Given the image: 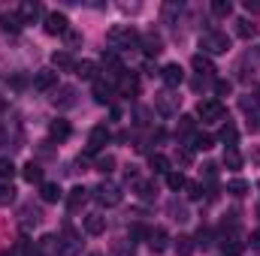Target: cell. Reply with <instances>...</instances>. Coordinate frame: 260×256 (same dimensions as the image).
Returning <instances> with one entry per match:
<instances>
[{
    "label": "cell",
    "mask_w": 260,
    "mask_h": 256,
    "mask_svg": "<svg viewBox=\"0 0 260 256\" xmlns=\"http://www.w3.org/2000/svg\"><path fill=\"white\" fill-rule=\"evenodd\" d=\"M139 39H142V36H139L130 24L127 27H112V30L106 33V42H109L112 49H136Z\"/></svg>",
    "instance_id": "2"
},
{
    "label": "cell",
    "mask_w": 260,
    "mask_h": 256,
    "mask_svg": "<svg viewBox=\"0 0 260 256\" xmlns=\"http://www.w3.org/2000/svg\"><path fill=\"white\" fill-rule=\"evenodd\" d=\"M94 199H97L103 208H115V205H121L124 193H121V187H118V184L103 181V184H97V187H94Z\"/></svg>",
    "instance_id": "3"
},
{
    "label": "cell",
    "mask_w": 260,
    "mask_h": 256,
    "mask_svg": "<svg viewBox=\"0 0 260 256\" xmlns=\"http://www.w3.org/2000/svg\"><path fill=\"white\" fill-rule=\"evenodd\" d=\"M136 193H139V199H142V202H154L157 187H154L151 181H136Z\"/></svg>",
    "instance_id": "29"
},
{
    "label": "cell",
    "mask_w": 260,
    "mask_h": 256,
    "mask_svg": "<svg viewBox=\"0 0 260 256\" xmlns=\"http://www.w3.org/2000/svg\"><path fill=\"white\" fill-rule=\"evenodd\" d=\"M85 232L88 235H103L106 232V217L103 214H88L85 217Z\"/></svg>",
    "instance_id": "15"
},
{
    "label": "cell",
    "mask_w": 260,
    "mask_h": 256,
    "mask_svg": "<svg viewBox=\"0 0 260 256\" xmlns=\"http://www.w3.org/2000/svg\"><path fill=\"white\" fill-rule=\"evenodd\" d=\"M203 175H206V178L212 181V178L218 175V166H215V163H206V166H203Z\"/></svg>",
    "instance_id": "49"
},
{
    "label": "cell",
    "mask_w": 260,
    "mask_h": 256,
    "mask_svg": "<svg viewBox=\"0 0 260 256\" xmlns=\"http://www.w3.org/2000/svg\"><path fill=\"white\" fill-rule=\"evenodd\" d=\"M112 97H115V88H112V81H106V78H97V81H94V100H97L100 106H109V103H112Z\"/></svg>",
    "instance_id": "9"
},
{
    "label": "cell",
    "mask_w": 260,
    "mask_h": 256,
    "mask_svg": "<svg viewBox=\"0 0 260 256\" xmlns=\"http://www.w3.org/2000/svg\"><path fill=\"white\" fill-rule=\"evenodd\" d=\"M212 145H215V139L206 136V133H197L194 139H191V151H209Z\"/></svg>",
    "instance_id": "33"
},
{
    "label": "cell",
    "mask_w": 260,
    "mask_h": 256,
    "mask_svg": "<svg viewBox=\"0 0 260 256\" xmlns=\"http://www.w3.org/2000/svg\"><path fill=\"white\" fill-rule=\"evenodd\" d=\"M245 64H251V66H257V64H260V46H254V49L245 55Z\"/></svg>",
    "instance_id": "47"
},
{
    "label": "cell",
    "mask_w": 260,
    "mask_h": 256,
    "mask_svg": "<svg viewBox=\"0 0 260 256\" xmlns=\"http://www.w3.org/2000/svg\"><path fill=\"white\" fill-rule=\"evenodd\" d=\"M191 66H194V69L200 72V75H203V78L215 72V64H212V58H206V55H194V58H191Z\"/></svg>",
    "instance_id": "23"
},
{
    "label": "cell",
    "mask_w": 260,
    "mask_h": 256,
    "mask_svg": "<svg viewBox=\"0 0 260 256\" xmlns=\"http://www.w3.org/2000/svg\"><path fill=\"white\" fill-rule=\"evenodd\" d=\"M236 36H242V39L257 36V24H251L248 18H239V21H236Z\"/></svg>",
    "instance_id": "27"
},
{
    "label": "cell",
    "mask_w": 260,
    "mask_h": 256,
    "mask_svg": "<svg viewBox=\"0 0 260 256\" xmlns=\"http://www.w3.org/2000/svg\"><path fill=\"white\" fill-rule=\"evenodd\" d=\"M185 184H188V181H185V175H182V169H179V172L173 169V172L167 175V187H170V190H182Z\"/></svg>",
    "instance_id": "36"
},
{
    "label": "cell",
    "mask_w": 260,
    "mask_h": 256,
    "mask_svg": "<svg viewBox=\"0 0 260 256\" xmlns=\"http://www.w3.org/2000/svg\"><path fill=\"white\" fill-rule=\"evenodd\" d=\"M40 196H43V202H58L64 193H61V187H58L55 181H43V187H40Z\"/></svg>",
    "instance_id": "25"
},
{
    "label": "cell",
    "mask_w": 260,
    "mask_h": 256,
    "mask_svg": "<svg viewBox=\"0 0 260 256\" xmlns=\"http://www.w3.org/2000/svg\"><path fill=\"white\" fill-rule=\"evenodd\" d=\"M248 190H251V184H248V181H242V178H233V181L227 184V193H233V196H245Z\"/></svg>",
    "instance_id": "37"
},
{
    "label": "cell",
    "mask_w": 260,
    "mask_h": 256,
    "mask_svg": "<svg viewBox=\"0 0 260 256\" xmlns=\"http://www.w3.org/2000/svg\"><path fill=\"white\" fill-rule=\"evenodd\" d=\"M176 15H182V3H167V6H164V21L173 24Z\"/></svg>",
    "instance_id": "40"
},
{
    "label": "cell",
    "mask_w": 260,
    "mask_h": 256,
    "mask_svg": "<svg viewBox=\"0 0 260 256\" xmlns=\"http://www.w3.org/2000/svg\"><path fill=\"white\" fill-rule=\"evenodd\" d=\"M248 241H251V247H254V250H260V229L251 232V238H248Z\"/></svg>",
    "instance_id": "50"
},
{
    "label": "cell",
    "mask_w": 260,
    "mask_h": 256,
    "mask_svg": "<svg viewBox=\"0 0 260 256\" xmlns=\"http://www.w3.org/2000/svg\"><path fill=\"white\" fill-rule=\"evenodd\" d=\"M188 187V199H203V184H197V181H191V184H185Z\"/></svg>",
    "instance_id": "44"
},
{
    "label": "cell",
    "mask_w": 260,
    "mask_h": 256,
    "mask_svg": "<svg viewBox=\"0 0 260 256\" xmlns=\"http://www.w3.org/2000/svg\"><path fill=\"white\" fill-rule=\"evenodd\" d=\"M179 130H182V133H191V130H194V118H188V115L179 118Z\"/></svg>",
    "instance_id": "48"
},
{
    "label": "cell",
    "mask_w": 260,
    "mask_h": 256,
    "mask_svg": "<svg viewBox=\"0 0 260 256\" xmlns=\"http://www.w3.org/2000/svg\"><path fill=\"white\" fill-rule=\"evenodd\" d=\"M173 160H176L179 166H185V169H188V166L194 163V151H191V148H182V145H179V148H176V157H173Z\"/></svg>",
    "instance_id": "35"
},
{
    "label": "cell",
    "mask_w": 260,
    "mask_h": 256,
    "mask_svg": "<svg viewBox=\"0 0 260 256\" xmlns=\"http://www.w3.org/2000/svg\"><path fill=\"white\" fill-rule=\"evenodd\" d=\"M12 199H15V187H12L9 181H3V178H0V205H9Z\"/></svg>",
    "instance_id": "38"
},
{
    "label": "cell",
    "mask_w": 260,
    "mask_h": 256,
    "mask_svg": "<svg viewBox=\"0 0 260 256\" xmlns=\"http://www.w3.org/2000/svg\"><path fill=\"white\" fill-rule=\"evenodd\" d=\"M221 250H224V256H239L245 250V244H242L239 238H224V241H221Z\"/></svg>",
    "instance_id": "31"
},
{
    "label": "cell",
    "mask_w": 260,
    "mask_h": 256,
    "mask_svg": "<svg viewBox=\"0 0 260 256\" xmlns=\"http://www.w3.org/2000/svg\"><path fill=\"white\" fill-rule=\"evenodd\" d=\"M12 175H15V166H12V160L0 157V178H3V181H9Z\"/></svg>",
    "instance_id": "41"
},
{
    "label": "cell",
    "mask_w": 260,
    "mask_h": 256,
    "mask_svg": "<svg viewBox=\"0 0 260 256\" xmlns=\"http://www.w3.org/2000/svg\"><path fill=\"white\" fill-rule=\"evenodd\" d=\"M118 94H121V97H136V94H139V81L124 72V75L118 78Z\"/></svg>",
    "instance_id": "22"
},
{
    "label": "cell",
    "mask_w": 260,
    "mask_h": 256,
    "mask_svg": "<svg viewBox=\"0 0 260 256\" xmlns=\"http://www.w3.org/2000/svg\"><path fill=\"white\" fill-rule=\"evenodd\" d=\"M52 66L55 69H76V61H73L70 52H55L52 55Z\"/></svg>",
    "instance_id": "26"
},
{
    "label": "cell",
    "mask_w": 260,
    "mask_h": 256,
    "mask_svg": "<svg viewBox=\"0 0 260 256\" xmlns=\"http://www.w3.org/2000/svg\"><path fill=\"white\" fill-rule=\"evenodd\" d=\"M118 256H133V244H118Z\"/></svg>",
    "instance_id": "52"
},
{
    "label": "cell",
    "mask_w": 260,
    "mask_h": 256,
    "mask_svg": "<svg viewBox=\"0 0 260 256\" xmlns=\"http://www.w3.org/2000/svg\"><path fill=\"white\" fill-rule=\"evenodd\" d=\"M245 9L248 12H260V0H245Z\"/></svg>",
    "instance_id": "51"
},
{
    "label": "cell",
    "mask_w": 260,
    "mask_h": 256,
    "mask_svg": "<svg viewBox=\"0 0 260 256\" xmlns=\"http://www.w3.org/2000/svg\"><path fill=\"white\" fill-rule=\"evenodd\" d=\"M215 94H218V97H230V94H233V81H227V78H221V81L215 84Z\"/></svg>",
    "instance_id": "43"
},
{
    "label": "cell",
    "mask_w": 260,
    "mask_h": 256,
    "mask_svg": "<svg viewBox=\"0 0 260 256\" xmlns=\"http://www.w3.org/2000/svg\"><path fill=\"white\" fill-rule=\"evenodd\" d=\"M218 139H221V142L230 148V145H236V139H239V130H236L233 124H230V121H227V124L221 127V133H218Z\"/></svg>",
    "instance_id": "30"
},
{
    "label": "cell",
    "mask_w": 260,
    "mask_h": 256,
    "mask_svg": "<svg viewBox=\"0 0 260 256\" xmlns=\"http://www.w3.org/2000/svg\"><path fill=\"white\" fill-rule=\"evenodd\" d=\"M109 139H112V133H109V127H94L91 130V139H88V151H100L103 145H109Z\"/></svg>",
    "instance_id": "11"
},
{
    "label": "cell",
    "mask_w": 260,
    "mask_h": 256,
    "mask_svg": "<svg viewBox=\"0 0 260 256\" xmlns=\"http://www.w3.org/2000/svg\"><path fill=\"white\" fill-rule=\"evenodd\" d=\"M37 250H40V256H61L64 253V244H61L58 235H43L37 241Z\"/></svg>",
    "instance_id": "6"
},
{
    "label": "cell",
    "mask_w": 260,
    "mask_h": 256,
    "mask_svg": "<svg viewBox=\"0 0 260 256\" xmlns=\"http://www.w3.org/2000/svg\"><path fill=\"white\" fill-rule=\"evenodd\" d=\"M21 175H24V181H27V184H37V181H43V169H40L34 160H30V163H24Z\"/></svg>",
    "instance_id": "28"
},
{
    "label": "cell",
    "mask_w": 260,
    "mask_h": 256,
    "mask_svg": "<svg viewBox=\"0 0 260 256\" xmlns=\"http://www.w3.org/2000/svg\"><path fill=\"white\" fill-rule=\"evenodd\" d=\"M112 169H115V157H112V154H103V157H97V172L109 175Z\"/></svg>",
    "instance_id": "39"
},
{
    "label": "cell",
    "mask_w": 260,
    "mask_h": 256,
    "mask_svg": "<svg viewBox=\"0 0 260 256\" xmlns=\"http://www.w3.org/2000/svg\"><path fill=\"white\" fill-rule=\"evenodd\" d=\"M85 202H88V190H85V187H73L70 196H67V208H70V211H79Z\"/></svg>",
    "instance_id": "21"
},
{
    "label": "cell",
    "mask_w": 260,
    "mask_h": 256,
    "mask_svg": "<svg viewBox=\"0 0 260 256\" xmlns=\"http://www.w3.org/2000/svg\"><path fill=\"white\" fill-rule=\"evenodd\" d=\"M70 133H73V130H70V124H67L64 118H58V121H52V124H49V136H52L55 142H67V139H70Z\"/></svg>",
    "instance_id": "17"
},
{
    "label": "cell",
    "mask_w": 260,
    "mask_h": 256,
    "mask_svg": "<svg viewBox=\"0 0 260 256\" xmlns=\"http://www.w3.org/2000/svg\"><path fill=\"white\" fill-rule=\"evenodd\" d=\"M18 15H21V21H24V24H34V21L43 15V6H40V3H21Z\"/></svg>",
    "instance_id": "19"
},
{
    "label": "cell",
    "mask_w": 260,
    "mask_h": 256,
    "mask_svg": "<svg viewBox=\"0 0 260 256\" xmlns=\"http://www.w3.org/2000/svg\"><path fill=\"white\" fill-rule=\"evenodd\" d=\"M160 39L157 36H145V55H160Z\"/></svg>",
    "instance_id": "42"
},
{
    "label": "cell",
    "mask_w": 260,
    "mask_h": 256,
    "mask_svg": "<svg viewBox=\"0 0 260 256\" xmlns=\"http://www.w3.org/2000/svg\"><path fill=\"white\" fill-rule=\"evenodd\" d=\"M148 166H151L154 175H170V172H173V169H170V157H164V154H151V157H148Z\"/></svg>",
    "instance_id": "20"
},
{
    "label": "cell",
    "mask_w": 260,
    "mask_h": 256,
    "mask_svg": "<svg viewBox=\"0 0 260 256\" xmlns=\"http://www.w3.org/2000/svg\"><path fill=\"white\" fill-rule=\"evenodd\" d=\"M76 75H79L82 81H97V64H94V61H82V64H76Z\"/></svg>",
    "instance_id": "24"
},
{
    "label": "cell",
    "mask_w": 260,
    "mask_h": 256,
    "mask_svg": "<svg viewBox=\"0 0 260 256\" xmlns=\"http://www.w3.org/2000/svg\"><path fill=\"white\" fill-rule=\"evenodd\" d=\"M200 49L206 52V58H209V55H224V52L230 49V36L221 33V30H206V33L200 36Z\"/></svg>",
    "instance_id": "1"
},
{
    "label": "cell",
    "mask_w": 260,
    "mask_h": 256,
    "mask_svg": "<svg viewBox=\"0 0 260 256\" xmlns=\"http://www.w3.org/2000/svg\"><path fill=\"white\" fill-rule=\"evenodd\" d=\"M0 27H3L6 33H18V30L24 27V21H21L18 12H3V15H0Z\"/></svg>",
    "instance_id": "14"
},
{
    "label": "cell",
    "mask_w": 260,
    "mask_h": 256,
    "mask_svg": "<svg viewBox=\"0 0 260 256\" xmlns=\"http://www.w3.org/2000/svg\"><path fill=\"white\" fill-rule=\"evenodd\" d=\"M67 30H70V21H67L64 12H49L46 15V33L58 36V33H67Z\"/></svg>",
    "instance_id": "7"
},
{
    "label": "cell",
    "mask_w": 260,
    "mask_h": 256,
    "mask_svg": "<svg viewBox=\"0 0 260 256\" xmlns=\"http://www.w3.org/2000/svg\"><path fill=\"white\" fill-rule=\"evenodd\" d=\"M30 223H34V226L40 223V211H37V208H24V226H30Z\"/></svg>",
    "instance_id": "45"
},
{
    "label": "cell",
    "mask_w": 260,
    "mask_h": 256,
    "mask_svg": "<svg viewBox=\"0 0 260 256\" xmlns=\"http://www.w3.org/2000/svg\"><path fill=\"white\" fill-rule=\"evenodd\" d=\"M160 78H164L167 88H179V84L185 81V69H182L179 64H167L164 69H160Z\"/></svg>",
    "instance_id": "8"
},
{
    "label": "cell",
    "mask_w": 260,
    "mask_h": 256,
    "mask_svg": "<svg viewBox=\"0 0 260 256\" xmlns=\"http://www.w3.org/2000/svg\"><path fill=\"white\" fill-rule=\"evenodd\" d=\"M103 66H106L109 78H115V81L124 75V66H121V61L115 58V52H103Z\"/></svg>",
    "instance_id": "13"
},
{
    "label": "cell",
    "mask_w": 260,
    "mask_h": 256,
    "mask_svg": "<svg viewBox=\"0 0 260 256\" xmlns=\"http://www.w3.org/2000/svg\"><path fill=\"white\" fill-rule=\"evenodd\" d=\"M88 256H103V253H88Z\"/></svg>",
    "instance_id": "53"
},
{
    "label": "cell",
    "mask_w": 260,
    "mask_h": 256,
    "mask_svg": "<svg viewBox=\"0 0 260 256\" xmlns=\"http://www.w3.org/2000/svg\"><path fill=\"white\" fill-rule=\"evenodd\" d=\"M58 84V72L55 69H40L34 75V91H52Z\"/></svg>",
    "instance_id": "10"
},
{
    "label": "cell",
    "mask_w": 260,
    "mask_h": 256,
    "mask_svg": "<svg viewBox=\"0 0 260 256\" xmlns=\"http://www.w3.org/2000/svg\"><path fill=\"white\" fill-rule=\"evenodd\" d=\"M170 214H173L176 220H188V211H185V205H176V202H173V205H170Z\"/></svg>",
    "instance_id": "46"
},
{
    "label": "cell",
    "mask_w": 260,
    "mask_h": 256,
    "mask_svg": "<svg viewBox=\"0 0 260 256\" xmlns=\"http://www.w3.org/2000/svg\"><path fill=\"white\" fill-rule=\"evenodd\" d=\"M194 238H191V235H179V238H176V253L179 256H191L194 253Z\"/></svg>",
    "instance_id": "32"
},
{
    "label": "cell",
    "mask_w": 260,
    "mask_h": 256,
    "mask_svg": "<svg viewBox=\"0 0 260 256\" xmlns=\"http://www.w3.org/2000/svg\"><path fill=\"white\" fill-rule=\"evenodd\" d=\"M167 241H170V235H167V229H160V226H157V229H151V232H148V247H151L154 253H164V250L170 247Z\"/></svg>",
    "instance_id": "12"
},
{
    "label": "cell",
    "mask_w": 260,
    "mask_h": 256,
    "mask_svg": "<svg viewBox=\"0 0 260 256\" xmlns=\"http://www.w3.org/2000/svg\"><path fill=\"white\" fill-rule=\"evenodd\" d=\"M224 166H227L230 172H239V169H242V154H239V148H236V145L224 148Z\"/></svg>",
    "instance_id": "16"
},
{
    "label": "cell",
    "mask_w": 260,
    "mask_h": 256,
    "mask_svg": "<svg viewBox=\"0 0 260 256\" xmlns=\"http://www.w3.org/2000/svg\"><path fill=\"white\" fill-rule=\"evenodd\" d=\"M179 100H182V97H176L173 91H164V94L154 97V109H157L164 118H173V115L179 112Z\"/></svg>",
    "instance_id": "5"
},
{
    "label": "cell",
    "mask_w": 260,
    "mask_h": 256,
    "mask_svg": "<svg viewBox=\"0 0 260 256\" xmlns=\"http://www.w3.org/2000/svg\"><path fill=\"white\" fill-rule=\"evenodd\" d=\"M197 115H200L206 124H218V121H224L227 109H224L221 100H200V103H197Z\"/></svg>",
    "instance_id": "4"
},
{
    "label": "cell",
    "mask_w": 260,
    "mask_h": 256,
    "mask_svg": "<svg viewBox=\"0 0 260 256\" xmlns=\"http://www.w3.org/2000/svg\"><path fill=\"white\" fill-rule=\"evenodd\" d=\"M230 12H233V3H230V0H212V15L227 18Z\"/></svg>",
    "instance_id": "34"
},
{
    "label": "cell",
    "mask_w": 260,
    "mask_h": 256,
    "mask_svg": "<svg viewBox=\"0 0 260 256\" xmlns=\"http://www.w3.org/2000/svg\"><path fill=\"white\" fill-rule=\"evenodd\" d=\"M73 103H76V88H70V84L58 88V94H55V106H58V109H70Z\"/></svg>",
    "instance_id": "18"
}]
</instances>
